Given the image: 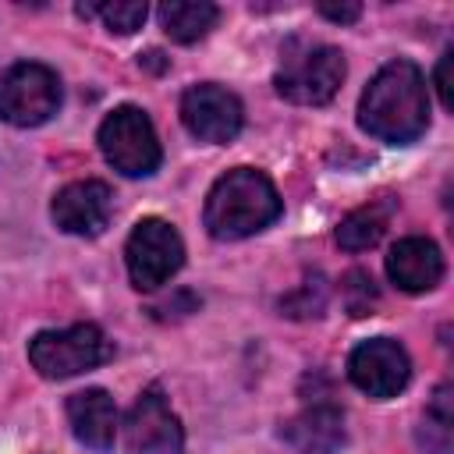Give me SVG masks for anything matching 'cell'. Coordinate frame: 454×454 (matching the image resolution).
Here are the masks:
<instances>
[{"mask_svg": "<svg viewBox=\"0 0 454 454\" xmlns=\"http://www.w3.org/2000/svg\"><path fill=\"white\" fill-rule=\"evenodd\" d=\"M326 309V284L316 277V280H305L294 294L280 298V312L291 316V319H309V316H323Z\"/></svg>", "mask_w": 454, "mask_h": 454, "instance_id": "18", "label": "cell"}, {"mask_svg": "<svg viewBox=\"0 0 454 454\" xmlns=\"http://www.w3.org/2000/svg\"><path fill=\"white\" fill-rule=\"evenodd\" d=\"M358 128L387 145H408L429 128L426 78L411 60L383 64L358 99Z\"/></svg>", "mask_w": 454, "mask_h": 454, "instance_id": "1", "label": "cell"}, {"mask_svg": "<svg viewBox=\"0 0 454 454\" xmlns=\"http://www.w3.org/2000/svg\"><path fill=\"white\" fill-rule=\"evenodd\" d=\"M92 7L106 21V28L117 35H131L135 28H142V21L149 14V7L138 0H114V4H92Z\"/></svg>", "mask_w": 454, "mask_h": 454, "instance_id": "17", "label": "cell"}, {"mask_svg": "<svg viewBox=\"0 0 454 454\" xmlns=\"http://www.w3.org/2000/svg\"><path fill=\"white\" fill-rule=\"evenodd\" d=\"M110 355H114V344L96 323L43 330L28 340V362L43 380H71L78 372L103 365Z\"/></svg>", "mask_w": 454, "mask_h": 454, "instance_id": "4", "label": "cell"}, {"mask_svg": "<svg viewBox=\"0 0 454 454\" xmlns=\"http://www.w3.org/2000/svg\"><path fill=\"white\" fill-rule=\"evenodd\" d=\"M96 142H99V153L106 156V163L124 177H149L163 160V149H160L149 114L131 103L117 106L103 117Z\"/></svg>", "mask_w": 454, "mask_h": 454, "instance_id": "5", "label": "cell"}, {"mask_svg": "<svg viewBox=\"0 0 454 454\" xmlns=\"http://www.w3.org/2000/svg\"><path fill=\"white\" fill-rule=\"evenodd\" d=\"M348 380L376 397V401H387V397H397L408 380H411V358L408 351L390 340V337H369L362 340L351 355H348Z\"/></svg>", "mask_w": 454, "mask_h": 454, "instance_id": "10", "label": "cell"}, {"mask_svg": "<svg viewBox=\"0 0 454 454\" xmlns=\"http://www.w3.org/2000/svg\"><path fill=\"white\" fill-rule=\"evenodd\" d=\"M316 11L333 25H351L362 18V4H319Z\"/></svg>", "mask_w": 454, "mask_h": 454, "instance_id": "20", "label": "cell"}, {"mask_svg": "<svg viewBox=\"0 0 454 454\" xmlns=\"http://www.w3.org/2000/svg\"><path fill=\"white\" fill-rule=\"evenodd\" d=\"M220 18V7L209 0H167L160 4V25L174 43H199Z\"/></svg>", "mask_w": 454, "mask_h": 454, "instance_id": "15", "label": "cell"}, {"mask_svg": "<svg viewBox=\"0 0 454 454\" xmlns=\"http://www.w3.org/2000/svg\"><path fill=\"white\" fill-rule=\"evenodd\" d=\"M390 209H394L390 202H369V206L348 213L337 223V245L344 252H365V248H372L383 238L387 223H390Z\"/></svg>", "mask_w": 454, "mask_h": 454, "instance_id": "16", "label": "cell"}, {"mask_svg": "<svg viewBox=\"0 0 454 454\" xmlns=\"http://www.w3.org/2000/svg\"><path fill=\"white\" fill-rule=\"evenodd\" d=\"M344 82V57L337 46L326 43H301L291 39L280 53V67L273 74L277 92L298 106H323L337 96Z\"/></svg>", "mask_w": 454, "mask_h": 454, "instance_id": "3", "label": "cell"}, {"mask_svg": "<svg viewBox=\"0 0 454 454\" xmlns=\"http://www.w3.org/2000/svg\"><path fill=\"white\" fill-rule=\"evenodd\" d=\"M387 277L408 294L433 291L443 280V255H440L436 241L419 238V234L401 238L387 255Z\"/></svg>", "mask_w": 454, "mask_h": 454, "instance_id": "12", "label": "cell"}, {"mask_svg": "<svg viewBox=\"0 0 454 454\" xmlns=\"http://www.w3.org/2000/svg\"><path fill=\"white\" fill-rule=\"evenodd\" d=\"M67 422H71V433L78 443L106 454L114 447V436H117V404L99 387L78 390L67 397Z\"/></svg>", "mask_w": 454, "mask_h": 454, "instance_id": "13", "label": "cell"}, {"mask_svg": "<svg viewBox=\"0 0 454 454\" xmlns=\"http://www.w3.org/2000/svg\"><path fill=\"white\" fill-rule=\"evenodd\" d=\"M344 291H348V309H351V316H365V312L372 309V301H376L372 277L362 273V270H351V273H348Z\"/></svg>", "mask_w": 454, "mask_h": 454, "instance_id": "19", "label": "cell"}, {"mask_svg": "<svg viewBox=\"0 0 454 454\" xmlns=\"http://www.w3.org/2000/svg\"><path fill=\"white\" fill-rule=\"evenodd\" d=\"M50 216L64 234L96 238L106 231V223L114 216V192L106 181H96V177L71 181L53 195Z\"/></svg>", "mask_w": 454, "mask_h": 454, "instance_id": "11", "label": "cell"}, {"mask_svg": "<svg viewBox=\"0 0 454 454\" xmlns=\"http://www.w3.org/2000/svg\"><path fill=\"white\" fill-rule=\"evenodd\" d=\"M280 436L301 454H337L344 447V415L337 404H312L284 422Z\"/></svg>", "mask_w": 454, "mask_h": 454, "instance_id": "14", "label": "cell"}, {"mask_svg": "<svg viewBox=\"0 0 454 454\" xmlns=\"http://www.w3.org/2000/svg\"><path fill=\"white\" fill-rule=\"evenodd\" d=\"M181 121H184L188 135H195L199 142L227 145L231 138H238V131L245 124V110L231 89H223L216 82H199V85L184 89V96H181Z\"/></svg>", "mask_w": 454, "mask_h": 454, "instance_id": "8", "label": "cell"}, {"mask_svg": "<svg viewBox=\"0 0 454 454\" xmlns=\"http://www.w3.org/2000/svg\"><path fill=\"white\" fill-rule=\"evenodd\" d=\"M450 64H454V50H447V53L440 57V64H436V92H440L443 110L454 106V96H450Z\"/></svg>", "mask_w": 454, "mask_h": 454, "instance_id": "21", "label": "cell"}, {"mask_svg": "<svg viewBox=\"0 0 454 454\" xmlns=\"http://www.w3.org/2000/svg\"><path fill=\"white\" fill-rule=\"evenodd\" d=\"M124 450L128 454H184L181 419L170 411L160 387H145L128 419H124Z\"/></svg>", "mask_w": 454, "mask_h": 454, "instance_id": "9", "label": "cell"}, {"mask_svg": "<svg viewBox=\"0 0 454 454\" xmlns=\"http://www.w3.org/2000/svg\"><path fill=\"white\" fill-rule=\"evenodd\" d=\"M138 67H149V71H163V67H167V57H163L160 50H149V53H142V57H138Z\"/></svg>", "mask_w": 454, "mask_h": 454, "instance_id": "22", "label": "cell"}, {"mask_svg": "<svg viewBox=\"0 0 454 454\" xmlns=\"http://www.w3.org/2000/svg\"><path fill=\"white\" fill-rule=\"evenodd\" d=\"M181 262H184V241L167 220L142 216L131 227L124 241V266H128L131 287L156 291L181 270Z\"/></svg>", "mask_w": 454, "mask_h": 454, "instance_id": "6", "label": "cell"}, {"mask_svg": "<svg viewBox=\"0 0 454 454\" xmlns=\"http://www.w3.org/2000/svg\"><path fill=\"white\" fill-rule=\"evenodd\" d=\"M280 209L284 202L262 170L234 167L213 181L206 206H202V223L213 238L238 241V238H252L266 231L280 216Z\"/></svg>", "mask_w": 454, "mask_h": 454, "instance_id": "2", "label": "cell"}, {"mask_svg": "<svg viewBox=\"0 0 454 454\" xmlns=\"http://www.w3.org/2000/svg\"><path fill=\"white\" fill-rule=\"evenodd\" d=\"M60 110V78L46 64L21 60L0 74V121L39 128Z\"/></svg>", "mask_w": 454, "mask_h": 454, "instance_id": "7", "label": "cell"}]
</instances>
